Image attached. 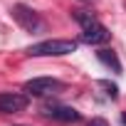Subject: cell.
<instances>
[{"label": "cell", "instance_id": "obj_7", "mask_svg": "<svg viewBox=\"0 0 126 126\" xmlns=\"http://www.w3.org/2000/svg\"><path fill=\"white\" fill-rule=\"evenodd\" d=\"M96 59L101 62L104 67H109L114 74H121V62H119V57H116V52H114V49H106V47L96 49Z\"/></svg>", "mask_w": 126, "mask_h": 126}, {"label": "cell", "instance_id": "obj_6", "mask_svg": "<svg viewBox=\"0 0 126 126\" xmlns=\"http://www.w3.org/2000/svg\"><path fill=\"white\" fill-rule=\"evenodd\" d=\"M45 114L52 116V119H57V121H64V124H74V121L82 119L79 111H77L74 106H47Z\"/></svg>", "mask_w": 126, "mask_h": 126}, {"label": "cell", "instance_id": "obj_8", "mask_svg": "<svg viewBox=\"0 0 126 126\" xmlns=\"http://www.w3.org/2000/svg\"><path fill=\"white\" fill-rule=\"evenodd\" d=\"M99 87H104V89H106V96H109V99H116V96H119V89H116V84H111V82L101 79V82H99Z\"/></svg>", "mask_w": 126, "mask_h": 126}, {"label": "cell", "instance_id": "obj_5", "mask_svg": "<svg viewBox=\"0 0 126 126\" xmlns=\"http://www.w3.org/2000/svg\"><path fill=\"white\" fill-rule=\"evenodd\" d=\"M27 109V94L0 92V114H20Z\"/></svg>", "mask_w": 126, "mask_h": 126}, {"label": "cell", "instance_id": "obj_3", "mask_svg": "<svg viewBox=\"0 0 126 126\" xmlns=\"http://www.w3.org/2000/svg\"><path fill=\"white\" fill-rule=\"evenodd\" d=\"M22 89H25L27 96H49V94L62 92L64 84H62L59 79H54V77H35V79L25 82Z\"/></svg>", "mask_w": 126, "mask_h": 126}, {"label": "cell", "instance_id": "obj_1", "mask_svg": "<svg viewBox=\"0 0 126 126\" xmlns=\"http://www.w3.org/2000/svg\"><path fill=\"white\" fill-rule=\"evenodd\" d=\"M72 17L82 25V42L84 45H104V42H109L111 40V32L92 15V13H87V10H72Z\"/></svg>", "mask_w": 126, "mask_h": 126}, {"label": "cell", "instance_id": "obj_9", "mask_svg": "<svg viewBox=\"0 0 126 126\" xmlns=\"http://www.w3.org/2000/svg\"><path fill=\"white\" fill-rule=\"evenodd\" d=\"M87 126H109V121H106V119H99V116H96V119H92V121H89Z\"/></svg>", "mask_w": 126, "mask_h": 126}, {"label": "cell", "instance_id": "obj_2", "mask_svg": "<svg viewBox=\"0 0 126 126\" xmlns=\"http://www.w3.org/2000/svg\"><path fill=\"white\" fill-rule=\"evenodd\" d=\"M77 49V40H45L27 47L30 57H64Z\"/></svg>", "mask_w": 126, "mask_h": 126}, {"label": "cell", "instance_id": "obj_4", "mask_svg": "<svg viewBox=\"0 0 126 126\" xmlns=\"http://www.w3.org/2000/svg\"><path fill=\"white\" fill-rule=\"evenodd\" d=\"M13 17H15V22H17L22 30H27V32H37V30L42 27L40 15H37V13H35L30 5H25V3L13 5Z\"/></svg>", "mask_w": 126, "mask_h": 126}]
</instances>
